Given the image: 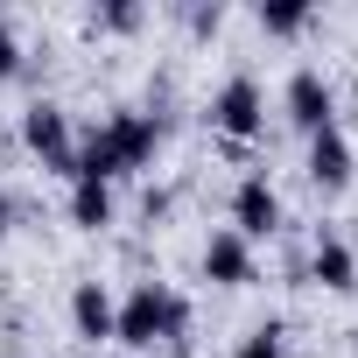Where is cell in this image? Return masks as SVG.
Here are the masks:
<instances>
[{
  "instance_id": "cell-16",
  "label": "cell",
  "mask_w": 358,
  "mask_h": 358,
  "mask_svg": "<svg viewBox=\"0 0 358 358\" xmlns=\"http://www.w3.org/2000/svg\"><path fill=\"white\" fill-rule=\"evenodd\" d=\"M15 218H22V204H15V190H0V239L15 232Z\"/></svg>"
},
{
  "instance_id": "cell-11",
  "label": "cell",
  "mask_w": 358,
  "mask_h": 358,
  "mask_svg": "<svg viewBox=\"0 0 358 358\" xmlns=\"http://www.w3.org/2000/svg\"><path fill=\"white\" fill-rule=\"evenodd\" d=\"M71 225H78V232H106V225H113V183L78 176V183H71Z\"/></svg>"
},
{
  "instance_id": "cell-9",
  "label": "cell",
  "mask_w": 358,
  "mask_h": 358,
  "mask_svg": "<svg viewBox=\"0 0 358 358\" xmlns=\"http://www.w3.org/2000/svg\"><path fill=\"white\" fill-rule=\"evenodd\" d=\"M113 323H120V302L106 295V281H78V288H71V330L92 337V344H106Z\"/></svg>"
},
{
  "instance_id": "cell-15",
  "label": "cell",
  "mask_w": 358,
  "mask_h": 358,
  "mask_svg": "<svg viewBox=\"0 0 358 358\" xmlns=\"http://www.w3.org/2000/svg\"><path fill=\"white\" fill-rule=\"evenodd\" d=\"M15 71H22V36H15L8 22H0V85H8Z\"/></svg>"
},
{
  "instance_id": "cell-2",
  "label": "cell",
  "mask_w": 358,
  "mask_h": 358,
  "mask_svg": "<svg viewBox=\"0 0 358 358\" xmlns=\"http://www.w3.org/2000/svg\"><path fill=\"white\" fill-rule=\"evenodd\" d=\"M113 337L127 344V351H183L190 344V302L176 295L169 281H134L127 288V302H120V323H113Z\"/></svg>"
},
{
  "instance_id": "cell-3",
  "label": "cell",
  "mask_w": 358,
  "mask_h": 358,
  "mask_svg": "<svg viewBox=\"0 0 358 358\" xmlns=\"http://www.w3.org/2000/svg\"><path fill=\"white\" fill-rule=\"evenodd\" d=\"M22 141H29V155H36L43 169H64V176H71V162H78V134H71V113H64V106L36 99V106L22 113Z\"/></svg>"
},
{
  "instance_id": "cell-5",
  "label": "cell",
  "mask_w": 358,
  "mask_h": 358,
  "mask_svg": "<svg viewBox=\"0 0 358 358\" xmlns=\"http://www.w3.org/2000/svg\"><path fill=\"white\" fill-rule=\"evenodd\" d=\"M232 232H239L246 246L281 232V197H274L267 176H239V190H232Z\"/></svg>"
},
{
  "instance_id": "cell-1",
  "label": "cell",
  "mask_w": 358,
  "mask_h": 358,
  "mask_svg": "<svg viewBox=\"0 0 358 358\" xmlns=\"http://www.w3.org/2000/svg\"><path fill=\"white\" fill-rule=\"evenodd\" d=\"M162 148V120L155 113H113L99 134L78 141V162H71V183L92 176V183H113V176H141Z\"/></svg>"
},
{
  "instance_id": "cell-7",
  "label": "cell",
  "mask_w": 358,
  "mask_h": 358,
  "mask_svg": "<svg viewBox=\"0 0 358 358\" xmlns=\"http://www.w3.org/2000/svg\"><path fill=\"white\" fill-rule=\"evenodd\" d=\"M351 169H358V155H351V134L344 127H323V134H309V183L316 190H344L351 183Z\"/></svg>"
},
{
  "instance_id": "cell-13",
  "label": "cell",
  "mask_w": 358,
  "mask_h": 358,
  "mask_svg": "<svg viewBox=\"0 0 358 358\" xmlns=\"http://www.w3.org/2000/svg\"><path fill=\"white\" fill-rule=\"evenodd\" d=\"M232 358H288V330L281 323H260V330H246L239 337V351Z\"/></svg>"
},
{
  "instance_id": "cell-6",
  "label": "cell",
  "mask_w": 358,
  "mask_h": 358,
  "mask_svg": "<svg viewBox=\"0 0 358 358\" xmlns=\"http://www.w3.org/2000/svg\"><path fill=\"white\" fill-rule=\"evenodd\" d=\"M281 106H288V120H295L302 134L337 127V92H330V78H323V71H295V78H288V92H281Z\"/></svg>"
},
{
  "instance_id": "cell-14",
  "label": "cell",
  "mask_w": 358,
  "mask_h": 358,
  "mask_svg": "<svg viewBox=\"0 0 358 358\" xmlns=\"http://www.w3.org/2000/svg\"><path fill=\"white\" fill-rule=\"evenodd\" d=\"M260 29L267 36H302L309 29V8H302V0H274V8H260Z\"/></svg>"
},
{
  "instance_id": "cell-8",
  "label": "cell",
  "mask_w": 358,
  "mask_h": 358,
  "mask_svg": "<svg viewBox=\"0 0 358 358\" xmlns=\"http://www.w3.org/2000/svg\"><path fill=\"white\" fill-rule=\"evenodd\" d=\"M204 281H218V288H246V281H260V267H253V246H246L232 225L204 239Z\"/></svg>"
},
{
  "instance_id": "cell-12",
  "label": "cell",
  "mask_w": 358,
  "mask_h": 358,
  "mask_svg": "<svg viewBox=\"0 0 358 358\" xmlns=\"http://www.w3.org/2000/svg\"><path fill=\"white\" fill-rule=\"evenodd\" d=\"M141 22H148L141 0H106V8H92V29H106V36H134Z\"/></svg>"
},
{
  "instance_id": "cell-4",
  "label": "cell",
  "mask_w": 358,
  "mask_h": 358,
  "mask_svg": "<svg viewBox=\"0 0 358 358\" xmlns=\"http://www.w3.org/2000/svg\"><path fill=\"white\" fill-rule=\"evenodd\" d=\"M211 127H218L225 141H253V134L267 127V92H260L253 78H225L218 99H211Z\"/></svg>"
},
{
  "instance_id": "cell-10",
  "label": "cell",
  "mask_w": 358,
  "mask_h": 358,
  "mask_svg": "<svg viewBox=\"0 0 358 358\" xmlns=\"http://www.w3.org/2000/svg\"><path fill=\"white\" fill-rule=\"evenodd\" d=\"M309 274H316V288H330V295H351V288H358V260H351V246H344L337 232H316Z\"/></svg>"
}]
</instances>
